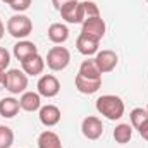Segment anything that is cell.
<instances>
[{"mask_svg": "<svg viewBox=\"0 0 148 148\" xmlns=\"http://www.w3.org/2000/svg\"><path fill=\"white\" fill-rule=\"evenodd\" d=\"M147 110H148V105H147Z\"/></svg>", "mask_w": 148, "mask_h": 148, "instance_id": "31", "label": "cell"}, {"mask_svg": "<svg viewBox=\"0 0 148 148\" xmlns=\"http://www.w3.org/2000/svg\"><path fill=\"white\" fill-rule=\"evenodd\" d=\"M9 64H10V53H9L7 48L0 47V69L5 71V69L9 67Z\"/></svg>", "mask_w": 148, "mask_h": 148, "instance_id": "25", "label": "cell"}, {"mask_svg": "<svg viewBox=\"0 0 148 148\" xmlns=\"http://www.w3.org/2000/svg\"><path fill=\"white\" fill-rule=\"evenodd\" d=\"M3 33H5V26H3V23H2V19H0V40L3 38Z\"/></svg>", "mask_w": 148, "mask_h": 148, "instance_id": "29", "label": "cell"}, {"mask_svg": "<svg viewBox=\"0 0 148 148\" xmlns=\"http://www.w3.org/2000/svg\"><path fill=\"white\" fill-rule=\"evenodd\" d=\"M69 2H74V0H52V5L55 7V10H60L66 3H69Z\"/></svg>", "mask_w": 148, "mask_h": 148, "instance_id": "27", "label": "cell"}, {"mask_svg": "<svg viewBox=\"0 0 148 148\" xmlns=\"http://www.w3.org/2000/svg\"><path fill=\"white\" fill-rule=\"evenodd\" d=\"M95 107H97L98 114H102L109 121H119L124 115V110H126L122 98H119L117 95H102V97H98Z\"/></svg>", "mask_w": 148, "mask_h": 148, "instance_id": "1", "label": "cell"}, {"mask_svg": "<svg viewBox=\"0 0 148 148\" xmlns=\"http://www.w3.org/2000/svg\"><path fill=\"white\" fill-rule=\"evenodd\" d=\"M60 16L66 23L69 24H79L84 21V16H83V7H81V2L79 0H74V2H69L66 3L60 10Z\"/></svg>", "mask_w": 148, "mask_h": 148, "instance_id": "8", "label": "cell"}, {"mask_svg": "<svg viewBox=\"0 0 148 148\" xmlns=\"http://www.w3.org/2000/svg\"><path fill=\"white\" fill-rule=\"evenodd\" d=\"M81 7H83V16H84V19H88V17H98V16H100L98 5H97L95 2H91V0L81 2Z\"/></svg>", "mask_w": 148, "mask_h": 148, "instance_id": "23", "label": "cell"}, {"mask_svg": "<svg viewBox=\"0 0 148 148\" xmlns=\"http://www.w3.org/2000/svg\"><path fill=\"white\" fill-rule=\"evenodd\" d=\"M31 2H33V0H14V2L10 3V9L21 14V12H24V10H28V9H29Z\"/></svg>", "mask_w": 148, "mask_h": 148, "instance_id": "24", "label": "cell"}, {"mask_svg": "<svg viewBox=\"0 0 148 148\" xmlns=\"http://www.w3.org/2000/svg\"><path fill=\"white\" fill-rule=\"evenodd\" d=\"M74 84H76V90L83 95H93L100 90L102 86V77L98 79H91V77H84V76H76L74 79Z\"/></svg>", "mask_w": 148, "mask_h": 148, "instance_id": "11", "label": "cell"}, {"mask_svg": "<svg viewBox=\"0 0 148 148\" xmlns=\"http://www.w3.org/2000/svg\"><path fill=\"white\" fill-rule=\"evenodd\" d=\"M38 148H64V147H62L60 136L57 133L47 129L38 136Z\"/></svg>", "mask_w": 148, "mask_h": 148, "instance_id": "18", "label": "cell"}, {"mask_svg": "<svg viewBox=\"0 0 148 148\" xmlns=\"http://www.w3.org/2000/svg\"><path fill=\"white\" fill-rule=\"evenodd\" d=\"M98 45H100L98 40H93V38L84 36V35H79L77 40H76V48H77V52H79L81 55H84V57L97 55Z\"/></svg>", "mask_w": 148, "mask_h": 148, "instance_id": "13", "label": "cell"}, {"mask_svg": "<svg viewBox=\"0 0 148 148\" xmlns=\"http://www.w3.org/2000/svg\"><path fill=\"white\" fill-rule=\"evenodd\" d=\"M38 93L40 97H45V98H53L59 95L60 91V83L59 79L53 76V74H43L40 79H38Z\"/></svg>", "mask_w": 148, "mask_h": 148, "instance_id": "6", "label": "cell"}, {"mask_svg": "<svg viewBox=\"0 0 148 148\" xmlns=\"http://www.w3.org/2000/svg\"><path fill=\"white\" fill-rule=\"evenodd\" d=\"M112 136H114L115 143H119V145H126V143H129V140L133 138V126H131V124H124V122H121V124L115 126Z\"/></svg>", "mask_w": 148, "mask_h": 148, "instance_id": "19", "label": "cell"}, {"mask_svg": "<svg viewBox=\"0 0 148 148\" xmlns=\"http://www.w3.org/2000/svg\"><path fill=\"white\" fill-rule=\"evenodd\" d=\"M71 62V52L66 48V47H52L47 53V60L45 64L48 66V69L59 73V71H64Z\"/></svg>", "mask_w": 148, "mask_h": 148, "instance_id": "3", "label": "cell"}, {"mask_svg": "<svg viewBox=\"0 0 148 148\" xmlns=\"http://www.w3.org/2000/svg\"><path fill=\"white\" fill-rule=\"evenodd\" d=\"M21 67L28 76H40L43 73V69H45V59L40 53H35V55L28 57L26 60H23Z\"/></svg>", "mask_w": 148, "mask_h": 148, "instance_id": "12", "label": "cell"}, {"mask_svg": "<svg viewBox=\"0 0 148 148\" xmlns=\"http://www.w3.org/2000/svg\"><path fill=\"white\" fill-rule=\"evenodd\" d=\"M129 119H131V126H133V129H140V126L148 119V110L147 109H141V107H136V109L131 110Z\"/></svg>", "mask_w": 148, "mask_h": 148, "instance_id": "21", "label": "cell"}, {"mask_svg": "<svg viewBox=\"0 0 148 148\" xmlns=\"http://www.w3.org/2000/svg\"><path fill=\"white\" fill-rule=\"evenodd\" d=\"M21 110V105H19V100L14 98V97H5L0 100V115L5 117V119H12L16 117Z\"/></svg>", "mask_w": 148, "mask_h": 148, "instance_id": "17", "label": "cell"}, {"mask_svg": "<svg viewBox=\"0 0 148 148\" xmlns=\"http://www.w3.org/2000/svg\"><path fill=\"white\" fill-rule=\"evenodd\" d=\"M60 109L57 105H43L40 110H38V117H40V122L47 127H53L60 122Z\"/></svg>", "mask_w": 148, "mask_h": 148, "instance_id": "10", "label": "cell"}, {"mask_svg": "<svg viewBox=\"0 0 148 148\" xmlns=\"http://www.w3.org/2000/svg\"><path fill=\"white\" fill-rule=\"evenodd\" d=\"M7 86V73L0 69V90H3Z\"/></svg>", "mask_w": 148, "mask_h": 148, "instance_id": "28", "label": "cell"}, {"mask_svg": "<svg viewBox=\"0 0 148 148\" xmlns=\"http://www.w3.org/2000/svg\"><path fill=\"white\" fill-rule=\"evenodd\" d=\"M79 76H84V77H91V79H98L102 77V73L95 62V59H88V60H83L81 66H79V71H77Z\"/></svg>", "mask_w": 148, "mask_h": 148, "instance_id": "20", "label": "cell"}, {"mask_svg": "<svg viewBox=\"0 0 148 148\" xmlns=\"http://www.w3.org/2000/svg\"><path fill=\"white\" fill-rule=\"evenodd\" d=\"M14 143V131L9 126H0V148H10Z\"/></svg>", "mask_w": 148, "mask_h": 148, "instance_id": "22", "label": "cell"}, {"mask_svg": "<svg viewBox=\"0 0 148 148\" xmlns=\"http://www.w3.org/2000/svg\"><path fill=\"white\" fill-rule=\"evenodd\" d=\"M28 88V74L19 69H9L7 71V86L5 90L12 95L24 93Z\"/></svg>", "mask_w": 148, "mask_h": 148, "instance_id": "5", "label": "cell"}, {"mask_svg": "<svg viewBox=\"0 0 148 148\" xmlns=\"http://www.w3.org/2000/svg\"><path fill=\"white\" fill-rule=\"evenodd\" d=\"M138 133L141 134V138L145 140V141H148V119L140 126V129H138Z\"/></svg>", "mask_w": 148, "mask_h": 148, "instance_id": "26", "label": "cell"}, {"mask_svg": "<svg viewBox=\"0 0 148 148\" xmlns=\"http://www.w3.org/2000/svg\"><path fill=\"white\" fill-rule=\"evenodd\" d=\"M95 62L100 69V73H112L115 67H117V62H119V57L114 50H100L97 52V57H95Z\"/></svg>", "mask_w": 148, "mask_h": 148, "instance_id": "9", "label": "cell"}, {"mask_svg": "<svg viewBox=\"0 0 148 148\" xmlns=\"http://www.w3.org/2000/svg\"><path fill=\"white\" fill-rule=\"evenodd\" d=\"M147 3H148V0H147Z\"/></svg>", "mask_w": 148, "mask_h": 148, "instance_id": "32", "label": "cell"}, {"mask_svg": "<svg viewBox=\"0 0 148 148\" xmlns=\"http://www.w3.org/2000/svg\"><path fill=\"white\" fill-rule=\"evenodd\" d=\"M33 31V23L24 14H16L7 21V33L17 40H24Z\"/></svg>", "mask_w": 148, "mask_h": 148, "instance_id": "2", "label": "cell"}, {"mask_svg": "<svg viewBox=\"0 0 148 148\" xmlns=\"http://www.w3.org/2000/svg\"><path fill=\"white\" fill-rule=\"evenodd\" d=\"M105 31H107V26H105V21L98 16V17H88L81 23V35L84 36H90L93 40H102L105 36Z\"/></svg>", "mask_w": 148, "mask_h": 148, "instance_id": "4", "label": "cell"}, {"mask_svg": "<svg viewBox=\"0 0 148 148\" xmlns=\"http://www.w3.org/2000/svg\"><path fill=\"white\" fill-rule=\"evenodd\" d=\"M19 105L24 112H36L41 109V97L38 91H24L19 98Z\"/></svg>", "mask_w": 148, "mask_h": 148, "instance_id": "14", "label": "cell"}, {"mask_svg": "<svg viewBox=\"0 0 148 148\" xmlns=\"http://www.w3.org/2000/svg\"><path fill=\"white\" fill-rule=\"evenodd\" d=\"M2 2H3V3H7V5H10V3H12L14 0H2Z\"/></svg>", "mask_w": 148, "mask_h": 148, "instance_id": "30", "label": "cell"}, {"mask_svg": "<svg viewBox=\"0 0 148 148\" xmlns=\"http://www.w3.org/2000/svg\"><path fill=\"white\" fill-rule=\"evenodd\" d=\"M38 53V47L33 41H28V40H19L16 45H14V57L17 60H26L28 57Z\"/></svg>", "mask_w": 148, "mask_h": 148, "instance_id": "16", "label": "cell"}, {"mask_svg": "<svg viewBox=\"0 0 148 148\" xmlns=\"http://www.w3.org/2000/svg\"><path fill=\"white\" fill-rule=\"evenodd\" d=\"M47 35H48V40H50L52 43L62 45V43H66L67 38H69V28H67L66 24H62V23H53V24L48 26Z\"/></svg>", "mask_w": 148, "mask_h": 148, "instance_id": "15", "label": "cell"}, {"mask_svg": "<svg viewBox=\"0 0 148 148\" xmlns=\"http://www.w3.org/2000/svg\"><path fill=\"white\" fill-rule=\"evenodd\" d=\"M81 133H83V136L86 140L95 141L103 134V124L97 115H88L81 122Z\"/></svg>", "mask_w": 148, "mask_h": 148, "instance_id": "7", "label": "cell"}]
</instances>
